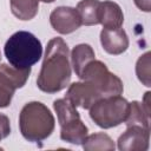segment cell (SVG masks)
Listing matches in <instances>:
<instances>
[{
    "mask_svg": "<svg viewBox=\"0 0 151 151\" xmlns=\"http://www.w3.org/2000/svg\"><path fill=\"white\" fill-rule=\"evenodd\" d=\"M65 98H67L76 107L80 106L84 110H88L98 99L101 98V96L92 84L83 80L71 84L66 91Z\"/></svg>",
    "mask_w": 151,
    "mask_h": 151,
    "instance_id": "52a82bcc",
    "label": "cell"
},
{
    "mask_svg": "<svg viewBox=\"0 0 151 151\" xmlns=\"http://www.w3.org/2000/svg\"><path fill=\"white\" fill-rule=\"evenodd\" d=\"M68 53V46L61 38H52L47 42L37 79L39 90L46 93H57L68 85L71 79Z\"/></svg>",
    "mask_w": 151,
    "mask_h": 151,
    "instance_id": "6da1fadb",
    "label": "cell"
},
{
    "mask_svg": "<svg viewBox=\"0 0 151 151\" xmlns=\"http://www.w3.org/2000/svg\"><path fill=\"white\" fill-rule=\"evenodd\" d=\"M150 129L131 125L118 138L117 144L120 151H145L149 149Z\"/></svg>",
    "mask_w": 151,
    "mask_h": 151,
    "instance_id": "ba28073f",
    "label": "cell"
},
{
    "mask_svg": "<svg viewBox=\"0 0 151 151\" xmlns=\"http://www.w3.org/2000/svg\"><path fill=\"white\" fill-rule=\"evenodd\" d=\"M100 44L109 54L119 55L127 50L129 38L122 27L116 29L103 28L100 32Z\"/></svg>",
    "mask_w": 151,
    "mask_h": 151,
    "instance_id": "9c48e42d",
    "label": "cell"
},
{
    "mask_svg": "<svg viewBox=\"0 0 151 151\" xmlns=\"http://www.w3.org/2000/svg\"><path fill=\"white\" fill-rule=\"evenodd\" d=\"M55 126L50 109L40 101H29L24 105L19 114V127L22 137L28 142L39 143L48 138Z\"/></svg>",
    "mask_w": 151,
    "mask_h": 151,
    "instance_id": "7a4b0ae2",
    "label": "cell"
},
{
    "mask_svg": "<svg viewBox=\"0 0 151 151\" xmlns=\"http://www.w3.org/2000/svg\"><path fill=\"white\" fill-rule=\"evenodd\" d=\"M50 22L53 29L60 34H70L83 25L78 11L68 6L54 8L50 14Z\"/></svg>",
    "mask_w": 151,
    "mask_h": 151,
    "instance_id": "8992f818",
    "label": "cell"
},
{
    "mask_svg": "<svg viewBox=\"0 0 151 151\" xmlns=\"http://www.w3.org/2000/svg\"><path fill=\"white\" fill-rule=\"evenodd\" d=\"M150 116L145 112L142 103L134 100L132 103H130V107H129V114L126 120L124 122L127 126L131 125H139L146 129H150V120H149Z\"/></svg>",
    "mask_w": 151,
    "mask_h": 151,
    "instance_id": "e0dca14e",
    "label": "cell"
},
{
    "mask_svg": "<svg viewBox=\"0 0 151 151\" xmlns=\"http://www.w3.org/2000/svg\"><path fill=\"white\" fill-rule=\"evenodd\" d=\"M11 11L20 20L33 19L39 9V0H9Z\"/></svg>",
    "mask_w": 151,
    "mask_h": 151,
    "instance_id": "5bb4252c",
    "label": "cell"
},
{
    "mask_svg": "<svg viewBox=\"0 0 151 151\" xmlns=\"http://www.w3.org/2000/svg\"><path fill=\"white\" fill-rule=\"evenodd\" d=\"M17 87L13 81L0 71V109L9 106Z\"/></svg>",
    "mask_w": 151,
    "mask_h": 151,
    "instance_id": "d6986e66",
    "label": "cell"
},
{
    "mask_svg": "<svg viewBox=\"0 0 151 151\" xmlns=\"http://www.w3.org/2000/svg\"><path fill=\"white\" fill-rule=\"evenodd\" d=\"M80 79L92 84L98 90L101 98L118 96L124 91L123 81L120 80V78L111 73L107 66L100 60H91L85 66Z\"/></svg>",
    "mask_w": 151,
    "mask_h": 151,
    "instance_id": "5b68a950",
    "label": "cell"
},
{
    "mask_svg": "<svg viewBox=\"0 0 151 151\" xmlns=\"http://www.w3.org/2000/svg\"><path fill=\"white\" fill-rule=\"evenodd\" d=\"M0 59H1V55H0Z\"/></svg>",
    "mask_w": 151,
    "mask_h": 151,
    "instance_id": "d4e9b609",
    "label": "cell"
},
{
    "mask_svg": "<svg viewBox=\"0 0 151 151\" xmlns=\"http://www.w3.org/2000/svg\"><path fill=\"white\" fill-rule=\"evenodd\" d=\"M150 55H151L150 52L144 53L143 55H140V58L137 60V64H136L137 77H138L139 81L147 87L151 86V83H150Z\"/></svg>",
    "mask_w": 151,
    "mask_h": 151,
    "instance_id": "ffe728a7",
    "label": "cell"
},
{
    "mask_svg": "<svg viewBox=\"0 0 151 151\" xmlns=\"http://www.w3.org/2000/svg\"><path fill=\"white\" fill-rule=\"evenodd\" d=\"M94 51L88 44H79L71 52V61L76 74L80 78L85 66L94 59Z\"/></svg>",
    "mask_w": 151,
    "mask_h": 151,
    "instance_id": "7c38bea8",
    "label": "cell"
},
{
    "mask_svg": "<svg viewBox=\"0 0 151 151\" xmlns=\"http://www.w3.org/2000/svg\"><path fill=\"white\" fill-rule=\"evenodd\" d=\"M88 129L87 126L81 122L80 118H76L73 120H70L63 125H60V138L64 142L81 145L87 136Z\"/></svg>",
    "mask_w": 151,
    "mask_h": 151,
    "instance_id": "8fae6325",
    "label": "cell"
},
{
    "mask_svg": "<svg viewBox=\"0 0 151 151\" xmlns=\"http://www.w3.org/2000/svg\"><path fill=\"white\" fill-rule=\"evenodd\" d=\"M0 71L2 73H5L13 81V84L15 85L17 88H21L26 84V81L31 74V67L20 70V68L13 67L12 65H7V64H0Z\"/></svg>",
    "mask_w": 151,
    "mask_h": 151,
    "instance_id": "ac0fdd59",
    "label": "cell"
},
{
    "mask_svg": "<svg viewBox=\"0 0 151 151\" xmlns=\"http://www.w3.org/2000/svg\"><path fill=\"white\" fill-rule=\"evenodd\" d=\"M98 19L99 24H101L104 28L116 29L122 27L124 22V14L117 2L106 0L100 2Z\"/></svg>",
    "mask_w": 151,
    "mask_h": 151,
    "instance_id": "30bf717a",
    "label": "cell"
},
{
    "mask_svg": "<svg viewBox=\"0 0 151 151\" xmlns=\"http://www.w3.org/2000/svg\"><path fill=\"white\" fill-rule=\"evenodd\" d=\"M5 57L9 65L24 70L37 64L42 57L40 40L27 31H18L12 34L4 47Z\"/></svg>",
    "mask_w": 151,
    "mask_h": 151,
    "instance_id": "3957f363",
    "label": "cell"
},
{
    "mask_svg": "<svg viewBox=\"0 0 151 151\" xmlns=\"http://www.w3.org/2000/svg\"><path fill=\"white\" fill-rule=\"evenodd\" d=\"M99 0H81L77 5V11L81 19V24L86 26H93L99 24Z\"/></svg>",
    "mask_w": 151,
    "mask_h": 151,
    "instance_id": "4fadbf2b",
    "label": "cell"
},
{
    "mask_svg": "<svg viewBox=\"0 0 151 151\" xmlns=\"http://www.w3.org/2000/svg\"><path fill=\"white\" fill-rule=\"evenodd\" d=\"M150 94H151L150 92H146L145 96H144V98H143V101H142V105H143L145 112L149 116H150Z\"/></svg>",
    "mask_w": 151,
    "mask_h": 151,
    "instance_id": "603a6c76",
    "label": "cell"
},
{
    "mask_svg": "<svg viewBox=\"0 0 151 151\" xmlns=\"http://www.w3.org/2000/svg\"><path fill=\"white\" fill-rule=\"evenodd\" d=\"M130 103L120 94L98 99L88 110L91 119L101 129H111L124 123L129 114Z\"/></svg>",
    "mask_w": 151,
    "mask_h": 151,
    "instance_id": "277c9868",
    "label": "cell"
},
{
    "mask_svg": "<svg viewBox=\"0 0 151 151\" xmlns=\"http://www.w3.org/2000/svg\"><path fill=\"white\" fill-rule=\"evenodd\" d=\"M39 1H42V2H45V4H50V2H53L54 0H39Z\"/></svg>",
    "mask_w": 151,
    "mask_h": 151,
    "instance_id": "cb8c5ba5",
    "label": "cell"
},
{
    "mask_svg": "<svg viewBox=\"0 0 151 151\" xmlns=\"http://www.w3.org/2000/svg\"><path fill=\"white\" fill-rule=\"evenodd\" d=\"M136 6L144 11V12H150L151 11V1L150 0H133Z\"/></svg>",
    "mask_w": 151,
    "mask_h": 151,
    "instance_id": "7402d4cb",
    "label": "cell"
},
{
    "mask_svg": "<svg viewBox=\"0 0 151 151\" xmlns=\"http://www.w3.org/2000/svg\"><path fill=\"white\" fill-rule=\"evenodd\" d=\"M83 147L86 151H112L116 149L114 142L111 139V137L104 132L93 133L90 136H86L85 140L83 142Z\"/></svg>",
    "mask_w": 151,
    "mask_h": 151,
    "instance_id": "9a60e30c",
    "label": "cell"
},
{
    "mask_svg": "<svg viewBox=\"0 0 151 151\" xmlns=\"http://www.w3.org/2000/svg\"><path fill=\"white\" fill-rule=\"evenodd\" d=\"M9 133H11L9 119L7 116L0 113V142H1V139L8 137Z\"/></svg>",
    "mask_w": 151,
    "mask_h": 151,
    "instance_id": "44dd1931",
    "label": "cell"
},
{
    "mask_svg": "<svg viewBox=\"0 0 151 151\" xmlns=\"http://www.w3.org/2000/svg\"><path fill=\"white\" fill-rule=\"evenodd\" d=\"M53 109L57 113L59 125H63V124H65L70 120H73L76 118H80L79 112L77 111V107L67 98H61V99L54 100Z\"/></svg>",
    "mask_w": 151,
    "mask_h": 151,
    "instance_id": "2e32d148",
    "label": "cell"
}]
</instances>
